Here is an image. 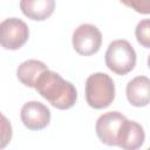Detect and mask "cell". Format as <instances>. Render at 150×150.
<instances>
[{"mask_svg":"<svg viewBox=\"0 0 150 150\" xmlns=\"http://www.w3.org/2000/svg\"><path fill=\"white\" fill-rule=\"evenodd\" d=\"M34 89L54 108L60 110L70 109L77 100V90L74 84L49 69L39 76Z\"/></svg>","mask_w":150,"mask_h":150,"instance_id":"6da1fadb","label":"cell"},{"mask_svg":"<svg viewBox=\"0 0 150 150\" xmlns=\"http://www.w3.org/2000/svg\"><path fill=\"white\" fill-rule=\"evenodd\" d=\"M129 103L134 107H145L150 103V79L146 76H136L130 80L125 88Z\"/></svg>","mask_w":150,"mask_h":150,"instance_id":"ba28073f","label":"cell"},{"mask_svg":"<svg viewBox=\"0 0 150 150\" xmlns=\"http://www.w3.org/2000/svg\"><path fill=\"white\" fill-rule=\"evenodd\" d=\"M127 117L118 111H108L101 115L95 125L98 139L107 145H117L122 127Z\"/></svg>","mask_w":150,"mask_h":150,"instance_id":"8992f818","label":"cell"},{"mask_svg":"<svg viewBox=\"0 0 150 150\" xmlns=\"http://www.w3.org/2000/svg\"><path fill=\"white\" fill-rule=\"evenodd\" d=\"M135 35L137 42L142 47L150 48V19L141 20L137 23L135 28Z\"/></svg>","mask_w":150,"mask_h":150,"instance_id":"7c38bea8","label":"cell"},{"mask_svg":"<svg viewBox=\"0 0 150 150\" xmlns=\"http://www.w3.org/2000/svg\"><path fill=\"white\" fill-rule=\"evenodd\" d=\"M48 67L39 60H27L25 62H22L18 69H16V77L18 80L25 84L26 87L29 88H34L35 87V82L39 79V76L47 70Z\"/></svg>","mask_w":150,"mask_h":150,"instance_id":"8fae6325","label":"cell"},{"mask_svg":"<svg viewBox=\"0 0 150 150\" xmlns=\"http://www.w3.org/2000/svg\"><path fill=\"white\" fill-rule=\"evenodd\" d=\"M107 67L117 75L130 73L136 66V52L127 40H115L109 43L104 55Z\"/></svg>","mask_w":150,"mask_h":150,"instance_id":"3957f363","label":"cell"},{"mask_svg":"<svg viewBox=\"0 0 150 150\" xmlns=\"http://www.w3.org/2000/svg\"><path fill=\"white\" fill-rule=\"evenodd\" d=\"M20 117L27 129L42 130L50 122V110L41 102L29 101L22 105Z\"/></svg>","mask_w":150,"mask_h":150,"instance_id":"52a82bcc","label":"cell"},{"mask_svg":"<svg viewBox=\"0 0 150 150\" xmlns=\"http://www.w3.org/2000/svg\"><path fill=\"white\" fill-rule=\"evenodd\" d=\"M2 143H1V148H5L6 144L11 141V137H12V127L11 124L7 122L6 117L2 115Z\"/></svg>","mask_w":150,"mask_h":150,"instance_id":"5bb4252c","label":"cell"},{"mask_svg":"<svg viewBox=\"0 0 150 150\" xmlns=\"http://www.w3.org/2000/svg\"><path fill=\"white\" fill-rule=\"evenodd\" d=\"M20 9L28 19L43 21L53 14L55 0H21Z\"/></svg>","mask_w":150,"mask_h":150,"instance_id":"30bf717a","label":"cell"},{"mask_svg":"<svg viewBox=\"0 0 150 150\" xmlns=\"http://www.w3.org/2000/svg\"><path fill=\"white\" fill-rule=\"evenodd\" d=\"M148 67L150 68V55H149V57H148Z\"/></svg>","mask_w":150,"mask_h":150,"instance_id":"9a60e30c","label":"cell"},{"mask_svg":"<svg viewBox=\"0 0 150 150\" xmlns=\"http://www.w3.org/2000/svg\"><path fill=\"white\" fill-rule=\"evenodd\" d=\"M115 98V84L105 73H95L86 80V100L94 109L109 107Z\"/></svg>","mask_w":150,"mask_h":150,"instance_id":"7a4b0ae2","label":"cell"},{"mask_svg":"<svg viewBox=\"0 0 150 150\" xmlns=\"http://www.w3.org/2000/svg\"><path fill=\"white\" fill-rule=\"evenodd\" d=\"M28 38L29 29L22 20L8 18L0 23V42L5 49L16 50L28 41Z\"/></svg>","mask_w":150,"mask_h":150,"instance_id":"277c9868","label":"cell"},{"mask_svg":"<svg viewBox=\"0 0 150 150\" xmlns=\"http://www.w3.org/2000/svg\"><path fill=\"white\" fill-rule=\"evenodd\" d=\"M71 42L76 53L89 56L100 50L102 45V34L96 26L83 23L74 30Z\"/></svg>","mask_w":150,"mask_h":150,"instance_id":"5b68a950","label":"cell"},{"mask_svg":"<svg viewBox=\"0 0 150 150\" xmlns=\"http://www.w3.org/2000/svg\"><path fill=\"white\" fill-rule=\"evenodd\" d=\"M144 139L145 134L143 127L137 122L127 118L122 127L117 146L125 150H136L143 145Z\"/></svg>","mask_w":150,"mask_h":150,"instance_id":"9c48e42d","label":"cell"},{"mask_svg":"<svg viewBox=\"0 0 150 150\" xmlns=\"http://www.w3.org/2000/svg\"><path fill=\"white\" fill-rule=\"evenodd\" d=\"M120 1L137 13L150 14V0H120Z\"/></svg>","mask_w":150,"mask_h":150,"instance_id":"4fadbf2b","label":"cell"}]
</instances>
